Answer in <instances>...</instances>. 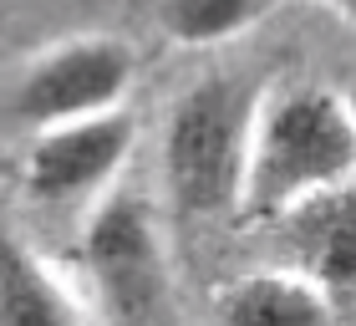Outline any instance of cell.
Here are the masks:
<instances>
[{"mask_svg": "<svg viewBox=\"0 0 356 326\" xmlns=\"http://www.w3.org/2000/svg\"><path fill=\"white\" fill-rule=\"evenodd\" d=\"M270 0H158V26L178 46H224L265 15Z\"/></svg>", "mask_w": 356, "mask_h": 326, "instance_id": "ba28073f", "label": "cell"}, {"mask_svg": "<svg viewBox=\"0 0 356 326\" xmlns=\"http://www.w3.org/2000/svg\"><path fill=\"white\" fill-rule=\"evenodd\" d=\"M138 56L133 46L118 36H72L41 52L31 67L15 77L10 87V118L31 127H51L72 118H92V112L122 107L133 92Z\"/></svg>", "mask_w": 356, "mask_h": 326, "instance_id": "277c9868", "label": "cell"}, {"mask_svg": "<svg viewBox=\"0 0 356 326\" xmlns=\"http://www.w3.org/2000/svg\"><path fill=\"white\" fill-rule=\"evenodd\" d=\"M138 148V123L127 107L36 127L26 153V189L41 204H82L112 189Z\"/></svg>", "mask_w": 356, "mask_h": 326, "instance_id": "5b68a950", "label": "cell"}, {"mask_svg": "<svg viewBox=\"0 0 356 326\" xmlns=\"http://www.w3.org/2000/svg\"><path fill=\"white\" fill-rule=\"evenodd\" d=\"M0 326H87L72 286L6 230H0Z\"/></svg>", "mask_w": 356, "mask_h": 326, "instance_id": "52a82bcc", "label": "cell"}, {"mask_svg": "<svg viewBox=\"0 0 356 326\" xmlns=\"http://www.w3.org/2000/svg\"><path fill=\"white\" fill-rule=\"evenodd\" d=\"M82 260L118 326L168 321V255L143 194L112 189L97 199L82 230Z\"/></svg>", "mask_w": 356, "mask_h": 326, "instance_id": "3957f363", "label": "cell"}, {"mask_svg": "<svg viewBox=\"0 0 356 326\" xmlns=\"http://www.w3.org/2000/svg\"><path fill=\"white\" fill-rule=\"evenodd\" d=\"M356 169V118L346 92L300 82L260 92L245 143L234 215L245 224H275L296 204L331 189H351Z\"/></svg>", "mask_w": 356, "mask_h": 326, "instance_id": "6da1fadb", "label": "cell"}, {"mask_svg": "<svg viewBox=\"0 0 356 326\" xmlns=\"http://www.w3.org/2000/svg\"><path fill=\"white\" fill-rule=\"evenodd\" d=\"M331 15H341V21H356V0H321Z\"/></svg>", "mask_w": 356, "mask_h": 326, "instance_id": "9c48e42d", "label": "cell"}, {"mask_svg": "<svg viewBox=\"0 0 356 326\" xmlns=\"http://www.w3.org/2000/svg\"><path fill=\"white\" fill-rule=\"evenodd\" d=\"M254 97L239 77H204L173 97L163 118V189L178 215H234Z\"/></svg>", "mask_w": 356, "mask_h": 326, "instance_id": "7a4b0ae2", "label": "cell"}, {"mask_svg": "<svg viewBox=\"0 0 356 326\" xmlns=\"http://www.w3.org/2000/svg\"><path fill=\"white\" fill-rule=\"evenodd\" d=\"M209 326H341V316L305 270H250L214 290Z\"/></svg>", "mask_w": 356, "mask_h": 326, "instance_id": "8992f818", "label": "cell"}]
</instances>
